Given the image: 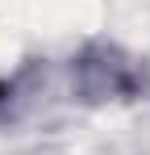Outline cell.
Returning a JSON list of instances; mask_svg holds the SVG:
<instances>
[{
    "mask_svg": "<svg viewBox=\"0 0 150 155\" xmlns=\"http://www.w3.org/2000/svg\"><path fill=\"white\" fill-rule=\"evenodd\" d=\"M75 84L88 101H133L142 92V71L113 46H92L75 59Z\"/></svg>",
    "mask_w": 150,
    "mask_h": 155,
    "instance_id": "1",
    "label": "cell"
},
{
    "mask_svg": "<svg viewBox=\"0 0 150 155\" xmlns=\"http://www.w3.org/2000/svg\"><path fill=\"white\" fill-rule=\"evenodd\" d=\"M8 101H13V84H4V80H0V109H4Z\"/></svg>",
    "mask_w": 150,
    "mask_h": 155,
    "instance_id": "2",
    "label": "cell"
}]
</instances>
